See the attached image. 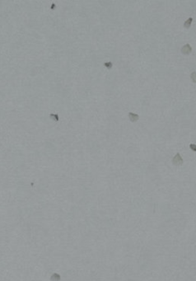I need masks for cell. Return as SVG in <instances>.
I'll list each match as a JSON object with an SVG mask.
<instances>
[{
    "label": "cell",
    "instance_id": "obj_1",
    "mask_svg": "<svg viewBox=\"0 0 196 281\" xmlns=\"http://www.w3.org/2000/svg\"><path fill=\"white\" fill-rule=\"evenodd\" d=\"M183 158L181 157L180 154L179 153H177L176 155H175V157H173V160H172V163L174 164L175 166H180L183 164Z\"/></svg>",
    "mask_w": 196,
    "mask_h": 281
},
{
    "label": "cell",
    "instance_id": "obj_5",
    "mask_svg": "<svg viewBox=\"0 0 196 281\" xmlns=\"http://www.w3.org/2000/svg\"><path fill=\"white\" fill-rule=\"evenodd\" d=\"M190 78H191V80H192L193 83H196V71L193 72L192 74H190Z\"/></svg>",
    "mask_w": 196,
    "mask_h": 281
},
{
    "label": "cell",
    "instance_id": "obj_3",
    "mask_svg": "<svg viewBox=\"0 0 196 281\" xmlns=\"http://www.w3.org/2000/svg\"><path fill=\"white\" fill-rule=\"evenodd\" d=\"M129 118H130V121L135 122V121H137V120H139V115H137V114H134V113H132V112H130V113L129 114Z\"/></svg>",
    "mask_w": 196,
    "mask_h": 281
},
{
    "label": "cell",
    "instance_id": "obj_6",
    "mask_svg": "<svg viewBox=\"0 0 196 281\" xmlns=\"http://www.w3.org/2000/svg\"><path fill=\"white\" fill-rule=\"evenodd\" d=\"M189 149L194 152H196V144H195V143H190V144H189Z\"/></svg>",
    "mask_w": 196,
    "mask_h": 281
},
{
    "label": "cell",
    "instance_id": "obj_4",
    "mask_svg": "<svg viewBox=\"0 0 196 281\" xmlns=\"http://www.w3.org/2000/svg\"><path fill=\"white\" fill-rule=\"evenodd\" d=\"M192 21H193V19H192V18H191V17L188 18V19H187V20L184 22V27H185V28H186V29H188V28L190 27L191 23H192Z\"/></svg>",
    "mask_w": 196,
    "mask_h": 281
},
{
    "label": "cell",
    "instance_id": "obj_2",
    "mask_svg": "<svg viewBox=\"0 0 196 281\" xmlns=\"http://www.w3.org/2000/svg\"><path fill=\"white\" fill-rule=\"evenodd\" d=\"M180 51H181V53H182L183 55H189V54L191 53V51H192V48H191L190 45H189V44H186V45H183V46L181 47Z\"/></svg>",
    "mask_w": 196,
    "mask_h": 281
}]
</instances>
